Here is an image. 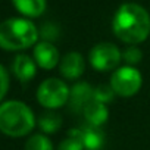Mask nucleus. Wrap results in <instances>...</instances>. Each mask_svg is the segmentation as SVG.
I'll list each match as a JSON object with an SVG mask.
<instances>
[{
  "label": "nucleus",
  "mask_w": 150,
  "mask_h": 150,
  "mask_svg": "<svg viewBox=\"0 0 150 150\" xmlns=\"http://www.w3.org/2000/svg\"><path fill=\"white\" fill-rule=\"evenodd\" d=\"M38 28L27 18H9L0 22V49L25 50L38 43Z\"/></svg>",
  "instance_id": "7ed1b4c3"
},
{
  "label": "nucleus",
  "mask_w": 150,
  "mask_h": 150,
  "mask_svg": "<svg viewBox=\"0 0 150 150\" xmlns=\"http://www.w3.org/2000/svg\"><path fill=\"white\" fill-rule=\"evenodd\" d=\"M38 34L41 37V41H49L53 43L54 40H57L59 37V27L52 24V22H46L43 24V27L38 30Z\"/></svg>",
  "instance_id": "a211bd4d"
},
{
  "label": "nucleus",
  "mask_w": 150,
  "mask_h": 150,
  "mask_svg": "<svg viewBox=\"0 0 150 150\" xmlns=\"http://www.w3.org/2000/svg\"><path fill=\"white\" fill-rule=\"evenodd\" d=\"M12 71L21 83H30L37 74V63L28 54H18L12 62Z\"/></svg>",
  "instance_id": "9b49d317"
},
{
  "label": "nucleus",
  "mask_w": 150,
  "mask_h": 150,
  "mask_svg": "<svg viewBox=\"0 0 150 150\" xmlns=\"http://www.w3.org/2000/svg\"><path fill=\"white\" fill-rule=\"evenodd\" d=\"M57 150H84V146L77 137L68 135L59 143Z\"/></svg>",
  "instance_id": "6ab92c4d"
},
{
  "label": "nucleus",
  "mask_w": 150,
  "mask_h": 150,
  "mask_svg": "<svg viewBox=\"0 0 150 150\" xmlns=\"http://www.w3.org/2000/svg\"><path fill=\"white\" fill-rule=\"evenodd\" d=\"M33 56H34L37 66L44 69V71L54 69L60 62V54H59L57 47L49 41H38L34 46Z\"/></svg>",
  "instance_id": "1a4fd4ad"
},
{
  "label": "nucleus",
  "mask_w": 150,
  "mask_h": 150,
  "mask_svg": "<svg viewBox=\"0 0 150 150\" xmlns=\"http://www.w3.org/2000/svg\"><path fill=\"white\" fill-rule=\"evenodd\" d=\"M37 124L33 109L21 100H8L0 105V132L8 137H25Z\"/></svg>",
  "instance_id": "f03ea898"
},
{
  "label": "nucleus",
  "mask_w": 150,
  "mask_h": 150,
  "mask_svg": "<svg viewBox=\"0 0 150 150\" xmlns=\"http://www.w3.org/2000/svg\"><path fill=\"white\" fill-rule=\"evenodd\" d=\"M24 150H54L52 140L46 134H34L25 141Z\"/></svg>",
  "instance_id": "2eb2a0df"
},
{
  "label": "nucleus",
  "mask_w": 150,
  "mask_h": 150,
  "mask_svg": "<svg viewBox=\"0 0 150 150\" xmlns=\"http://www.w3.org/2000/svg\"><path fill=\"white\" fill-rule=\"evenodd\" d=\"M15 9L27 18H38L46 11V0H12Z\"/></svg>",
  "instance_id": "ddd939ff"
},
{
  "label": "nucleus",
  "mask_w": 150,
  "mask_h": 150,
  "mask_svg": "<svg viewBox=\"0 0 150 150\" xmlns=\"http://www.w3.org/2000/svg\"><path fill=\"white\" fill-rule=\"evenodd\" d=\"M109 84L116 96L119 97H132L135 96L143 86V75L135 66H119L110 75Z\"/></svg>",
  "instance_id": "39448f33"
},
{
  "label": "nucleus",
  "mask_w": 150,
  "mask_h": 150,
  "mask_svg": "<svg viewBox=\"0 0 150 150\" xmlns=\"http://www.w3.org/2000/svg\"><path fill=\"white\" fill-rule=\"evenodd\" d=\"M112 31L119 41L137 46L150 35V15L137 3H124L113 15Z\"/></svg>",
  "instance_id": "f257e3e1"
},
{
  "label": "nucleus",
  "mask_w": 150,
  "mask_h": 150,
  "mask_svg": "<svg viewBox=\"0 0 150 150\" xmlns=\"http://www.w3.org/2000/svg\"><path fill=\"white\" fill-rule=\"evenodd\" d=\"M94 87H91L87 81H78L71 87L69 94V106L74 112H83V109L93 100Z\"/></svg>",
  "instance_id": "9d476101"
},
{
  "label": "nucleus",
  "mask_w": 150,
  "mask_h": 150,
  "mask_svg": "<svg viewBox=\"0 0 150 150\" xmlns=\"http://www.w3.org/2000/svg\"><path fill=\"white\" fill-rule=\"evenodd\" d=\"M86 71V59L78 52H68L60 57L59 62V72L65 80L75 81L81 78Z\"/></svg>",
  "instance_id": "6e6552de"
},
{
  "label": "nucleus",
  "mask_w": 150,
  "mask_h": 150,
  "mask_svg": "<svg viewBox=\"0 0 150 150\" xmlns=\"http://www.w3.org/2000/svg\"><path fill=\"white\" fill-rule=\"evenodd\" d=\"M83 115L86 118V122L94 127H103L109 119V108L105 103H100L97 100H91L84 109Z\"/></svg>",
  "instance_id": "f8f14e48"
},
{
  "label": "nucleus",
  "mask_w": 150,
  "mask_h": 150,
  "mask_svg": "<svg viewBox=\"0 0 150 150\" xmlns=\"http://www.w3.org/2000/svg\"><path fill=\"white\" fill-rule=\"evenodd\" d=\"M115 91L112 90L110 84H100L97 87H94V93H93V99L100 102V103H110L115 99Z\"/></svg>",
  "instance_id": "f3484780"
},
{
  "label": "nucleus",
  "mask_w": 150,
  "mask_h": 150,
  "mask_svg": "<svg viewBox=\"0 0 150 150\" xmlns=\"http://www.w3.org/2000/svg\"><path fill=\"white\" fill-rule=\"evenodd\" d=\"M68 135L77 137L83 143L84 150H102L106 144V132L103 131V128L90 125L87 122L69 129Z\"/></svg>",
  "instance_id": "0eeeda50"
},
{
  "label": "nucleus",
  "mask_w": 150,
  "mask_h": 150,
  "mask_svg": "<svg viewBox=\"0 0 150 150\" xmlns=\"http://www.w3.org/2000/svg\"><path fill=\"white\" fill-rule=\"evenodd\" d=\"M37 124L43 134H54L60 129L63 121L59 113H56L54 110H49V112H44L43 115H40Z\"/></svg>",
  "instance_id": "4468645a"
},
{
  "label": "nucleus",
  "mask_w": 150,
  "mask_h": 150,
  "mask_svg": "<svg viewBox=\"0 0 150 150\" xmlns=\"http://www.w3.org/2000/svg\"><path fill=\"white\" fill-rule=\"evenodd\" d=\"M69 94L71 88L66 84V81L52 77L44 80L38 86L37 102L49 110H56L69 103Z\"/></svg>",
  "instance_id": "20e7f679"
},
{
  "label": "nucleus",
  "mask_w": 150,
  "mask_h": 150,
  "mask_svg": "<svg viewBox=\"0 0 150 150\" xmlns=\"http://www.w3.org/2000/svg\"><path fill=\"white\" fill-rule=\"evenodd\" d=\"M143 59V52L137 46H127L122 50V62L128 66H135Z\"/></svg>",
  "instance_id": "dca6fc26"
},
{
  "label": "nucleus",
  "mask_w": 150,
  "mask_h": 150,
  "mask_svg": "<svg viewBox=\"0 0 150 150\" xmlns=\"http://www.w3.org/2000/svg\"><path fill=\"white\" fill-rule=\"evenodd\" d=\"M9 90V72L8 69L0 63V102L3 100Z\"/></svg>",
  "instance_id": "aec40b11"
},
{
  "label": "nucleus",
  "mask_w": 150,
  "mask_h": 150,
  "mask_svg": "<svg viewBox=\"0 0 150 150\" xmlns=\"http://www.w3.org/2000/svg\"><path fill=\"white\" fill-rule=\"evenodd\" d=\"M122 62V52L119 47L109 41L97 43L88 52V63L97 72H109L119 68Z\"/></svg>",
  "instance_id": "423d86ee"
}]
</instances>
